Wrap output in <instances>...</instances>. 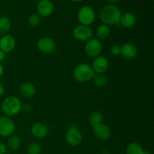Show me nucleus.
<instances>
[{
	"instance_id": "obj_1",
	"label": "nucleus",
	"mask_w": 154,
	"mask_h": 154,
	"mask_svg": "<svg viewBox=\"0 0 154 154\" xmlns=\"http://www.w3.org/2000/svg\"><path fill=\"white\" fill-rule=\"evenodd\" d=\"M121 15V11L118 7L114 5H108L101 10L99 18L102 23L105 25H119Z\"/></svg>"
},
{
	"instance_id": "obj_2",
	"label": "nucleus",
	"mask_w": 154,
	"mask_h": 154,
	"mask_svg": "<svg viewBox=\"0 0 154 154\" xmlns=\"http://www.w3.org/2000/svg\"><path fill=\"white\" fill-rule=\"evenodd\" d=\"M22 105V102L18 97L14 96H8L2 102V110L7 117H14L21 111Z\"/></svg>"
},
{
	"instance_id": "obj_3",
	"label": "nucleus",
	"mask_w": 154,
	"mask_h": 154,
	"mask_svg": "<svg viewBox=\"0 0 154 154\" xmlns=\"http://www.w3.org/2000/svg\"><path fill=\"white\" fill-rule=\"evenodd\" d=\"M95 72L90 65L82 63L76 66L73 71V77L75 81L80 83H86L93 79Z\"/></svg>"
},
{
	"instance_id": "obj_4",
	"label": "nucleus",
	"mask_w": 154,
	"mask_h": 154,
	"mask_svg": "<svg viewBox=\"0 0 154 154\" xmlns=\"http://www.w3.org/2000/svg\"><path fill=\"white\" fill-rule=\"evenodd\" d=\"M78 19L81 25L90 26L96 20V13L90 6L84 5L79 9Z\"/></svg>"
},
{
	"instance_id": "obj_5",
	"label": "nucleus",
	"mask_w": 154,
	"mask_h": 154,
	"mask_svg": "<svg viewBox=\"0 0 154 154\" xmlns=\"http://www.w3.org/2000/svg\"><path fill=\"white\" fill-rule=\"evenodd\" d=\"M102 51V45L100 40L96 38H91L90 40L87 41L84 46V52L86 55L91 58L100 56Z\"/></svg>"
},
{
	"instance_id": "obj_6",
	"label": "nucleus",
	"mask_w": 154,
	"mask_h": 154,
	"mask_svg": "<svg viewBox=\"0 0 154 154\" xmlns=\"http://www.w3.org/2000/svg\"><path fill=\"white\" fill-rule=\"evenodd\" d=\"M16 129L15 123L7 116L0 117V136L9 137L13 135Z\"/></svg>"
},
{
	"instance_id": "obj_7",
	"label": "nucleus",
	"mask_w": 154,
	"mask_h": 154,
	"mask_svg": "<svg viewBox=\"0 0 154 154\" xmlns=\"http://www.w3.org/2000/svg\"><path fill=\"white\" fill-rule=\"evenodd\" d=\"M74 38L79 42H87L93 36V30L88 26L78 25L72 31Z\"/></svg>"
},
{
	"instance_id": "obj_8",
	"label": "nucleus",
	"mask_w": 154,
	"mask_h": 154,
	"mask_svg": "<svg viewBox=\"0 0 154 154\" xmlns=\"http://www.w3.org/2000/svg\"><path fill=\"white\" fill-rule=\"evenodd\" d=\"M66 140L69 145L72 147H76L79 145L82 141V134L76 126H72L66 132Z\"/></svg>"
},
{
	"instance_id": "obj_9",
	"label": "nucleus",
	"mask_w": 154,
	"mask_h": 154,
	"mask_svg": "<svg viewBox=\"0 0 154 154\" xmlns=\"http://www.w3.org/2000/svg\"><path fill=\"white\" fill-rule=\"evenodd\" d=\"M55 41L49 37H44L39 39L37 42V48L43 54H49L54 52L56 49Z\"/></svg>"
},
{
	"instance_id": "obj_10",
	"label": "nucleus",
	"mask_w": 154,
	"mask_h": 154,
	"mask_svg": "<svg viewBox=\"0 0 154 154\" xmlns=\"http://www.w3.org/2000/svg\"><path fill=\"white\" fill-rule=\"evenodd\" d=\"M93 132L95 136L99 140L106 141L111 136V129L103 123H100L93 126Z\"/></svg>"
},
{
	"instance_id": "obj_11",
	"label": "nucleus",
	"mask_w": 154,
	"mask_h": 154,
	"mask_svg": "<svg viewBox=\"0 0 154 154\" xmlns=\"http://www.w3.org/2000/svg\"><path fill=\"white\" fill-rule=\"evenodd\" d=\"M54 9V3L51 0H41L37 5V14L43 17H47L52 14Z\"/></svg>"
},
{
	"instance_id": "obj_12",
	"label": "nucleus",
	"mask_w": 154,
	"mask_h": 154,
	"mask_svg": "<svg viewBox=\"0 0 154 154\" xmlns=\"http://www.w3.org/2000/svg\"><path fill=\"white\" fill-rule=\"evenodd\" d=\"M91 66L96 74H104L109 67V62L104 56H99L94 59Z\"/></svg>"
},
{
	"instance_id": "obj_13",
	"label": "nucleus",
	"mask_w": 154,
	"mask_h": 154,
	"mask_svg": "<svg viewBox=\"0 0 154 154\" xmlns=\"http://www.w3.org/2000/svg\"><path fill=\"white\" fill-rule=\"evenodd\" d=\"M120 55L125 60H132L138 56V49L133 44L127 42L120 47Z\"/></svg>"
},
{
	"instance_id": "obj_14",
	"label": "nucleus",
	"mask_w": 154,
	"mask_h": 154,
	"mask_svg": "<svg viewBox=\"0 0 154 154\" xmlns=\"http://www.w3.org/2000/svg\"><path fill=\"white\" fill-rule=\"evenodd\" d=\"M16 46V40L12 35L6 34L0 38V49L6 53H10Z\"/></svg>"
},
{
	"instance_id": "obj_15",
	"label": "nucleus",
	"mask_w": 154,
	"mask_h": 154,
	"mask_svg": "<svg viewBox=\"0 0 154 154\" xmlns=\"http://www.w3.org/2000/svg\"><path fill=\"white\" fill-rule=\"evenodd\" d=\"M31 133L34 137L37 138H43L48 135V128L45 123H35L32 126Z\"/></svg>"
},
{
	"instance_id": "obj_16",
	"label": "nucleus",
	"mask_w": 154,
	"mask_h": 154,
	"mask_svg": "<svg viewBox=\"0 0 154 154\" xmlns=\"http://www.w3.org/2000/svg\"><path fill=\"white\" fill-rule=\"evenodd\" d=\"M19 91L23 97L29 99L35 95L36 89L35 86L31 83L25 82L21 84L19 88Z\"/></svg>"
},
{
	"instance_id": "obj_17",
	"label": "nucleus",
	"mask_w": 154,
	"mask_h": 154,
	"mask_svg": "<svg viewBox=\"0 0 154 154\" xmlns=\"http://www.w3.org/2000/svg\"><path fill=\"white\" fill-rule=\"evenodd\" d=\"M136 23V17L130 12H126L121 15L120 20V25L125 28H132Z\"/></svg>"
},
{
	"instance_id": "obj_18",
	"label": "nucleus",
	"mask_w": 154,
	"mask_h": 154,
	"mask_svg": "<svg viewBox=\"0 0 154 154\" xmlns=\"http://www.w3.org/2000/svg\"><path fill=\"white\" fill-rule=\"evenodd\" d=\"M11 27V21L8 17L2 16L0 17V35L7 34Z\"/></svg>"
},
{
	"instance_id": "obj_19",
	"label": "nucleus",
	"mask_w": 154,
	"mask_h": 154,
	"mask_svg": "<svg viewBox=\"0 0 154 154\" xmlns=\"http://www.w3.org/2000/svg\"><path fill=\"white\" fill-rule=\"evenodd\" d=\"M144 149L138 142H131L126 147V154H144Z\"/></svg>"
},
{
	"instance_id": "obj_20",
	"label": "nucleus",
	"mask_w": 154,
	"mask_h": 154,
	"mask_svg": "<svg viewBox=\"0 0 154 154\" xmlns=\"http://www.w3.org/2000/svg\"><path fill=\"white\" fill-rule=\"evenodd\" d=\"M7 144L8 147L12 150H16L20 147L21 140L17 135L13 134L11 136L8 137Z\"/></svg>"
},
{
	"instance_id": "obj_21",
	"label": "nucleus",
	"mask_w": 154,
	"mask_h": 154,
	"mask_svg": "<svg viewBox=\"0 0 154 154\" xmlns=\"http://www.w3.org/2000/svg\"><path fill=\"white\" fill-rule=\"evenodd\" d=\"M96 35H97L98 39H105L109 36L111 33V29H110L109 26L105 25V24H101L96 29Z\"/></svg>"
},
{
	"instance_id": "obj_22",
	"label": "nucleus",
	"mask_w": 154,
	"mask_h": 154,
	"mask_svg": "<svg viewBox=\"0 0 154 154\" xmlns=\"http://www.w3.org/2000/svg\"><path fill=\"white\" fill-rule=\"evenodd\" d=\"M102 120H103V116L99 111H93L89 117V122L92 126L102 123Z\"/></svg>"
},
{
	"instance_id": "obj_23",
	"label": "nucleus",
	"mask_w": 154,
	"mask_h": 154,
	"mask_svg": "<svg viewBox=\"0 0 154 154\" xmlns=\"http://www.w3.org/2000/svg\"><path fill=\"white\" fill-rule=\"evenodd\" d=\"M93 81L95 85L97 87H102L107 84V77L104 74H96L95 73L94 76L93 78Z\"/></svg>"
},
{
	"instance_id": "obj_24",
	"label": "nucleus",
	"mask_w": 154,
	"mask_h": 154,
	"mask_svg": "<svg viewBox=\"0 0 154 154\" xmlns=\"http://www.w3.org/2000/svg\"><path fill=\"white\" fill-rule=\"evenodd\" d=\"M41 151H42V147L40 144L37 142H32L26 149L27 154H40Z\"/></svg>"
},
{
	"instance_id": "obj_25",
	"label": "nucleus",
	"mask_w": 154,
	"mask_h": 154,
	"mask_svg": "<svg viewBox=\"0 0 154 154\" xmlns=\"http://www.w3.org/2000/svg\"><path fill=\"white\" fill-rule=\"evenodd\" d=\"M41 23V17L38 14H32L28 18V23L31 26L35 27Z\"/></svg>"
},
{
	"instance_id": "obj_26",
	"label": "nucleus",
	"mask_w": 154,
	"mask_h": 154,
	"mask_svg": "<svg viewBox=\"0 0 154 154\" xmlns=\"http://www.w3.org/2000/svg\"><path fill=\"white\" fill-rule=\"evenodd\" d=\"M111 53L114 56L120 55V46L119 45H114L111 48Z\"/></svg>"
},
{
	"instance_id": "obj_27",
	"label": "nucleus",
	"mask_w": 154,
	"mask_h": 154,
	"mask_svg": "<svg viewBox=\"0 0 154 154\" xmlns=\"http://www.w3.org/2000/svg\"><path fill=\"white\" fill-rule=\"evenodd\" d=\"M7 153V147L3 143H0V154H5Z\"/></svg>"
},
{
	"instance_id": "obj_28",
	"label": "nucleus",
	"mask_w": 154,
	"mask_h": 154,
	"mask_svg": "<svg viewBox=\"0 0 154 154\" xmlns=\"http://www.w3.org/2000/svg\"><path fill=\"white\" fill-rule=\"evenodd\" d=\"M5 58V53L3 52L1 49H0V63L2 62Z\"/></svg>"
},
{
	"instance_id": "obj_29",
	"label": "nucleus",
	"mask_w": 154,
	"mask_h": 154,
	"mask_svg": "<svg viewBox=\"0 0 154 154\" xmlns=\"http://www.w3.org/2000/svg\"><path fill=\"white\" fill-rule=\"evenodd\" d=\"M5 93V88L3 87V85L2 84H0V97L4 94Z\"/></svg>"
},
{
	"instance_id": "obj_30",
	"label": "nucleus",
	"mask_w": 154,
	"mask_h": 154,
	"mask_svg": "<svg viewBox=\"0 0 154 154\" xmlns=\"http://www.w3.org/2000/svg\"><path fill=\"white\" fill-rule=\"evenodd\" d=\"M4 72H5V69H4V67H3L2 65L0 63V77L2 76L3 74H4Z\"/></svg>"
},
{
	"instance_id": "obj_31",
	"label": "nucleus",
	"mask_w": 154,
	"mask_h": 154,
	"mask_svg": "<svg viewBox=\"0 0 154 154\" xmlns=\"http://www.w3.org/2000/svg\"><path fill=\"white\" fill-rule=\"evenodd\" d=\"M108 2H111V3H117V2L119 1V0H108Z\"/></svg>"
},
{
	"instance_id": "obj_32",
	"label": "nucleus",
	"mask_w": 154,
	"mask_h": 154,
	"mask_svg": "<svg viewBox=\"0 0 154 154\" xmlns=\"http://www.w3.org/2000/svg\"><path fill=\"white\" fill-rule=\"evenodd\" d=\"M71 1L75 2H81L82 0H71Z\"/></svg>"
},
{
	"instance_id": "obj_33",
	"label": "nucleus",
	"mask_w": 154,
	"mask_h": 154,
	"mask_svg": "<svg viewBox=\"0 0 154 154\" xmlns=\"http://www.w3.org/2000/svg\"><path fill=\"white\" fill-rule=\"evenodd\" d=\"M144 154H150V153L149 151H147V150H145V152H144Z\"/></svg>"
},
{
	"instance_id": "obj_34",
	"label": "nucleus",
	"mask_w": 154,
	"mask_h": 154,
	"mask_svg": "<svg viewBox=\"0 0 154 154\" xmlns=\"http://www.w3.org/2000/svg\"><path fill=\"white\" fill-rule=\"evenodd\" d=\"M5 154H11V153H6Z\"/></svg>"
}]
</instances>
